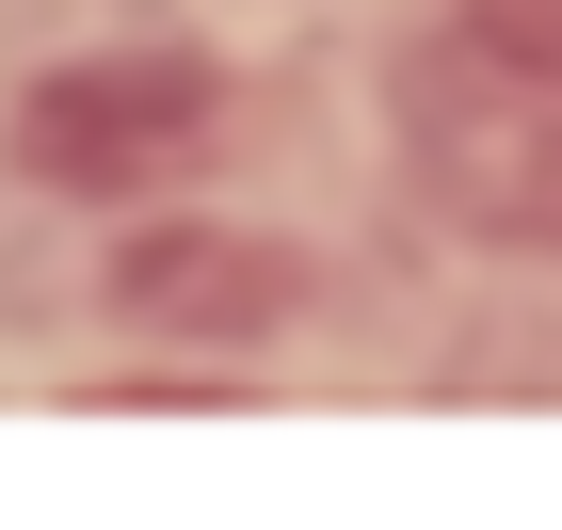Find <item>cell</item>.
<instances>
[{
	"instance_id": "7a4b0ae2",
	"label": "cell",
	"mask_w": 562,
	"mask_h": 530,
	"mask_svg": "<svg viewBox=\"0 0 562 530\" xmlns=\"http://www.w3.org/2000/svg\"><path fill=\"white\" fill-rule=\"evenodd\" d=\"M113 290H130L145 322H193V338H258V322H290V258H273V241H225V225L130 241Z\"/></svg>"
},
{
	"instance_id": "3957f363",
	"label": "cell",
	"mask_w": 562,
	"mask_h": 530,
	"mask_svg": "<svg viewBox=\"0 0 562 530\" xmlns=\"http://www.w3.org/2000/svg\"><path fill=\"white\" fill-rule=\"evenodd\" d=\"M467 33L515 65V81H547L562 97V0H467Z\"/></svg>"
},
{
	"instance_id": "6da1fadb",
	"label": "cell",
	"mask_w": 562,
	"mask_h": 530,
	"mask_svg": "<svg viewBox=\"0 0 562 530\" xmlns=\"http://www.w3.org/2000/svg\"><path fill=\"white\" fill-rule=\"evenodd\" d=\"M210 65L193 48H113V65H65V81L16 97V161L48 193H161L193 145H210Z\"/></svg>"
}]
</instances>
